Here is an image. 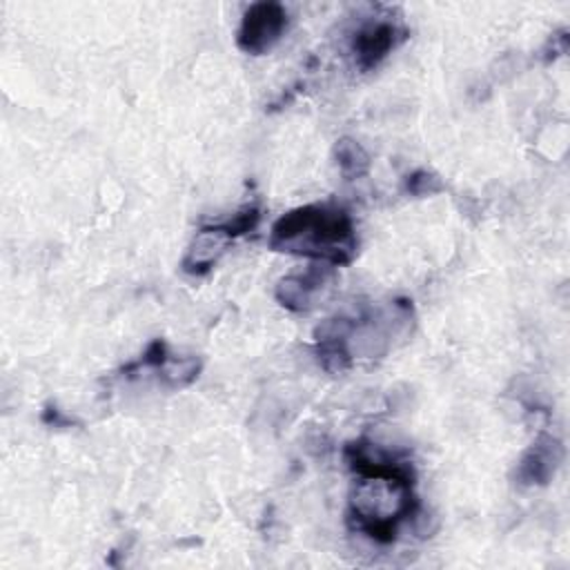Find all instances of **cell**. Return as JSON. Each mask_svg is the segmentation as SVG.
<instances>
[{
	"label": "cell",
	"mask_w": 570,
	"mask_h": 570,
	"mask_svg": "<svg viewBox=\"0 0 570 570\" xmlns=\"http://www.w3.org/2000/svg\"><path fill=\"white\" fill-rule=\"evenodd\" d=\"M234 238L223 225L203 227L196 232L191 245L187 247V254L183 258V269L189 274H205L209 272L216 261L227 252L229 243Z\"/></svg>",
	"instance_id": "6"
},
{
	"label": "cell",
	"mask_w": 570,
	"mask_h": 570,
	"mask_svg": "<svg viewBox=\"0 0 570 570\" xmlns=\"http://www.w3.org/2000/svg\"><path fill=\"white\" fill-rule=\"evenodd\" d=\"M405 189L414 196H430V194H439L443 189V183L439 180L436 174L428 169H416L405 178Z\"/></svg>",
	"instance_id": "8"
},
{
	"label": "cell",
	"mask_w": 570,
	"mask_h": 570,
	"mask_svg": "<svg viewBox=\"0 0 570 570\" xmlns=\"http://www.w3.org/2000/svg\"><path fill=\"white\" fill-rule=\"evenodd\" d=\"M269 247L332 267L350 265L356 256L354 223L338 205L314 203L296 207L274 223Z\"/></svg>",
	"instance_id": "1"
},
{
	"label": "cell",
	"mask_w": 570,
	"mask_h": 570,
	"mask_svg": "<svg viewBox=\"0 0 570 570\" xmlns=\"http://www.w3.org/2000/svg\"><path fill=\"white\" fill-rule=\"evenodd\" d=\"M403 38L405 31L390 20H372L363 24L352 40V51L358 69H374Z\"/></svg>",
	"instance_id": "3"
},
{
	"label": "cell",
	"mask_w": 570,
	"mask_h": 570,
	"mask_svg": "<svg viewBox=\"0 0 570 570\" xmlns=\"http://www.w3.org/2000/svg\"><path fill=\"white\" fill-rule=\"evenodd\" d=\"M332 269H334L332 265L314 263L303 274H292L281 278L274 292L276 301L292 312H307L314 305L321 289L330 283Z\"/></svg>",
	"instance_id": "4"
},
{
	"label": "cell",
	"mask_w": 570,
	"mask_h": 570,
	"mask_svg": "<svg viewBox=\"0 0 570 570\" xmlns=\"http://www.w3.org/2000/svg\"><path fill=\"white\" fill-rule=\"evenodd\" d=\"M287 29V11L278 2H256L252 4L240 22L236 45L240 51L252 56H263L283 38Z\"/></svg>",
	"instance_id": "2"
},
{
	"label": "cell",
	"mask_w": 570,
	"mask_h": 570,
	"mask_svg": "<svg viewBox=\"0 0 570 570\" xmlns=\"http://www.w3.org/2000/svg\"><path fill=\"white\" fill-rule=\"evenodd\" d=\"M334 156L338 163V169L345 178H358L370 171V156L367 151L352 138H341L334 147Z\"/></svg>",
	"instance_id": "7"
},
{
	"label": "cell",
	"mask_w": 570,
	"mask_h": 570,
	"mask_svg": "<svg viewBox=\"0 0 570 570\" xmlns=\"http://www.w3.org/2000/svg\"><path fill=\"white\" fill-rule=\"evenodd\" d=\"M563 456L561 443L554 436L541 434L517 465V479L523 485H543L554 474Z\"/></svg>",
	"instance_id": "5"
}]
</instances>
